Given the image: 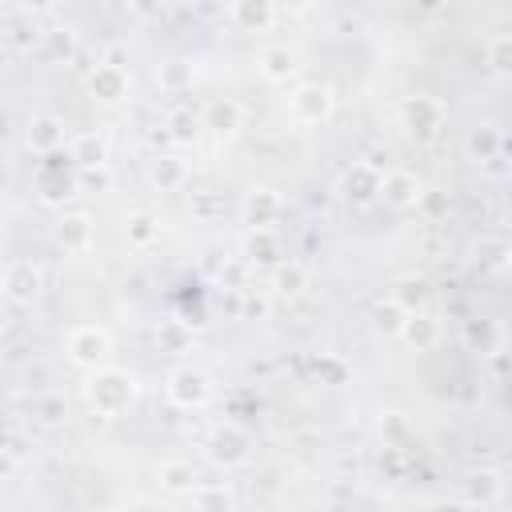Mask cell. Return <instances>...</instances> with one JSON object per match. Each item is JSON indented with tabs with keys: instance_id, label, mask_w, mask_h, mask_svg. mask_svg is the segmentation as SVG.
Listing matches in <instances>:
<instances>
[{
	"instance_id": "obj_1",
	"label": "cell",
	"mask_w": 512,
	"mask_h": 512,
	"mask_svg": "<svg viewBox=\"0 0 512 512\" xmlns=\"http://www.w3.org/2000/svg\"><path fill=\"white\" fill-rule=\"evenodd\" d=\"M140 396V380L128 372V368H116V364H104V368H92L84 376V400L92 412L100 416H120L136 404Z\"/></svg>"
},
{
	"instance_id": "obj_2",
	"label": "cell",
	"mask_w": 512,
	"mask_h": 512,
	"mask_svg": "<svg viewBox=\"0 0 512 512\" xmlns=\"http://www.w3.org/2000/svg\"><path fill=\"white\" fill-rule=\"evenodd\" d=\"M64 352H68V360H72L76 368L92 372V368H104V364H108V356H112V336H108V328H100V324H76V328H68V336H64Z\"/></svg>"
},
{
	"instance_id": "obj_3",
	"label": "cell",
	"mask_w": 512,
	"mask_h": 512,
	"mask_svg": "<svg viewBox=\"0 0 512 512\" xmlns=\"http://www.w3.org/2000/svg\"><path fill=\"white\" fill-rule=\"evenodd\" d=\"M164 396H168V404L192 412V408H204V404H208V396H212V380H208L204 368H196V364H180V368L168 372V380H164Z\"/></svg>"
},
{
	"instance_id": "obj_4",
	"label": "cell",
	"mask_w": 512,
	"mask_h": 512,
	"mask_svg": "<svg viewBox=\"0 0 512 512\" xmlns=\"http://www.w3.org/2000/svg\"><path fill=\"white\" fill-rule=\"evenodd\" d=\"M288 112H292L296 124H324L336 112V92L328 84H320V80L296 84L292 96H288Z\"/></svg>"
},
{
	"instance_id": "obj_5",
	"label": "cell",
	"mask_w": 512,
	"mask_h": 512,
	"mask_svg": "<svg viewBox=\"0 0 512 512\" xmlns=\"http://www.w3.org/2000/svg\"><path fill=\"white\" fill-rule=\"evenodd\" d=\"M204 452H208V460H212L216 468L228 472V468H240V464L252 456V440H248V432L236 428V424H216V428L208 432Z\"/></svg>"
},
{
	"instance_id": "obj_6",
	"label": "cell",
	"mask_w": 512,
	"mask_h": 512,
	"mask_svg": "<svg viewBox=\"0 0 512 512\" xmlns=\"http://www.w3.org/2000/svg\"><path fill=\"white\" fill-rule=\"evenodd\" d=\"M44 288V268L36 260H12L0 276V296L12 304H32Z\"/></svg>"
},
{
	"instance_id": "obj_7",
	"label": "cell",
	"mask_w": 512,
	"mask_h": 512,
	"mask_svg": "<svg viewBox=\"0 0 512 512\" xmlns=\"http://www.w3.org/2000/svg\"><path fill=\"white\" fill-rule=\"evenodd\" d=\"M76 188H80V172H76L72 160L60 164L56 156H48V160L40 164V172H36V192H40L44 204H60V200H68Z\"/></svg>"
},
{
	"instance_id": "obj_8",
	"label": "cell",
	"mask_w": 512,
	"mask_h": 512,
	"mask_svg": "<svg viewBox=\"0 0 512 512\" xmlns=\"http://www.w3.org/2000/svg\"><path fill=\"white\" fill-rule=\"evenodd\" d=\"M84 88H88V96L96 100V104H124L128 100V92H132V80H128V72H124V64H96L88 76H84Z\"/></svg>"
},
{
	"instance_id": "obj_9",
	"label": "cell",
	"mask_w": 512,
	"mask_h": 512,
	"mask_svg": "<svg viewBox=\"0 0 512 512\" xmlns=\"http://www.w3.org/2000/svg\"><path fill=\"white\" fill-rule=\"evenodd\" d=\"M280 212H284V200H280V192L268 188V184H252V188L244 192V200H240V220L248 224V232L272 228V224L280 220Z\"/></svg>"
},
{
	"instance_id": "obj_10",
	"label": "cell",
	"mask_w": 512,
	"mask_h": 512,
	"mask_svg": "<svg viewBox=\"0 0 512 512\" xmlns=\"http://www.w3.org/2000/svg\"><path fill=\"white\" fill-rule=\"evenodd\" d=\"M444 116H448L444 104H440L436 96H424V92H420V96H408V100L400 104V124H404L412 136H420V140L432 136V132L444 124Z\"/></svg>"
},
{
	"instance_id": "obj_11",
	"label": "cell",
	"mask_w": 512,
	"mask_h": 512,
	"mask_svg": "<svg viewBox=\"0 0 512 512\" xmlns=\"http://www.w3.org/2000/svg\"><path fill=\"white\" fill-rule=\"evenodd\" d=\"M380 168L376 164H368V160H356L348 172H344V180H340V192H344V200L348 204H372L376 196H380Z\"/></svg>"
},
{
	"instance_id": "obj_12",
	"label": "cell",
	"mask_w": 512,
	"mask_h": 512,
	"mask_svg": "<svg viewBox=\"0 0 512 512\" xmlns=\"http://www.w3.org/2000/svg\"><path fill=\"white\" fill-rule=\"evenodd\" d=\"M92 236H96V220H92V212H84V208L64 212V216L56 220V244H60L64 252H88V248H92Z\"/></svg>"
},
{
	"instance_id": "obj_13",
	"label": "cell",
	"mask_w": 512,
	"mask_h": 512,
	"mask_svg": "<svg viewBox=\"0 0 512 512\" xmlns=\"http://www.w3.org/2000/svg\"><path fill=\"white\" fill-rule=\"evenodd\" d=\"M240 124H244V108H240L232 96H216V100H208L204 112H200V128H208V132H216V136H236Z\"/></svg>"
},
{
	"instance_id": "obj_14",
	"label": "cell",
	"mask_w": 512,
	"mask_h": 512,
	"mask_svg": "<svg viewBox=\"0 0 512 512\" xmlns=\"http://www.w3.org/2000/svg\"><path fill=\"white\" fill-rule=\"evenodd\" d=\"M224 16H228L240 32H264V28H272V20H276V4H272V0H236V4L224 8Z\"/></svg>"
},
{
	"instance_id": "obj_15",
	"label": "cell",
	"mask_w": 512,
	"mask_h": 512,
	"mask_svg": "<svg viewBox=\"0 0 512 512\" xmlns=\"http://www.w3.org/2000/svg\"><path fill=\"white\" fill-rule=\"evenodd\" d=\"M420 192H424L420 180H416L412 172H404V168H392V172L380 176V196H384L392 208H416Z\"/></svg>"
},
{
	"instance_id": "obj_16",
	"label": "cell",
	"mask_w": 512,
	"mask_h": 512,
	"mask_svg": "<svg viewBox=\"0 0 512 512\" xmlns=\"http://www.w3.org/2000/svg\"><path fill=\"white\" fill-rule=\"evenodd\" d=\"M500 148H504V136H500V128L496 124H472L468 128V136H464V152H468V160H476V164H488V160H500Z\"/></svg>"
},
{
	"instance_id": "obj_17",
	"label": "cell",
	"mask_w": 512,
	"mask_h": 512,
	"mask_svg": "<svg viewBox=\"0 0 512 512\" xmlns=\"http://www.w3.org/2000/svg\"><path fill=\"white\" fill-rule=\"evenodd\" d=\"M24 140H28L32 152H40V156H56V148L64 144V124H60L56 116H48V112H44V116H32Z\"/></svg>"
},
{
	"instance_id": "obj_18",
	"label": "cell",
	"mask_w": 512,
	"mask_h": 512,
	"mask_svg": "<svg viewBox=\"0 0 512 512\" xmlns=\"http://www.w3.org/2000/svg\"><path fill=\"white\" fill-rule=\"evenodd\" d=\"M396 336H400L408 348H416V352H428V348H436V344H440V324H436L428 312H408Z\"/></svg>"
},
{
	"instance_id": "obj_19",
	"label": "cell",
	"mask_w": 512,
	"mask_h": 512,
	"mask_svg": "<svg viewBox=\"0 0 512 512\" xmlns=\"http://www.w3.org/2000/svg\"><path fill=\"white\" fill-rule=\"evenodd\" d=\"M156 480H160V488L172 492V496H192V488L200 484V472H196L192 460H164V464L156 468Z\"/></svg>"
},
{
	"instance_id": "obj_20",
	"label": "cell",
	"mask_w": 512,
	"mask_h": 512,
	"mask_svg": "<svg viewBox=\"0 0 512 512\" xmlns=\"http://www.w3.org/2000/svg\"><path fill=\"white\" fill-rule=\"evenodd\" d=\"M148 184L156 192H180L188 184V164L180 156H156L148 164Z\"/></svg>"
},
{
	"instance_id": "obj_21",
	"label": "cell",
	"mask_w": 512,
	"mask_h": 512,
	"mask_svg": "<svg viewBox=\"0 0 512 512\" xmlns=\"http://www.w3.org/2000/svg\"><path fill=\"white\" fill-rule=\"evenodd\" d=\"M244 264H280V236L272 228H256V232H244Z\"/></svg>"
},
{
	"instance_id": "obj_22",
	"label": "cell",
	"mask_w": 512,
	"mask_h": 512,
	"mask_svg": "<svg viewBox=\"0 0 512 512\" xmlns=\"http://www.w3.org/2000/svg\"><path fill=\"white\" fill-rule=\"evenodd\" d=\"M68 160L76 164V172L108 164V144H104V136H96V132H80V136H72V144H68Z\"/></svg>"
},
{
	"instance_id": "obj_23",
	"label": "cell",
	"mask_w": 512,
	"mask_h": 512,
	"mask_svg": "<svg viewBox=\"0 0 512 512\" xmlns=\"http://www.w3.org/2000/svg\"><path fill=\"white\" fill-rule=\"evenodd\" d=\"M296 52L288 48V44H272V48H264L260 52V72L272 80V84H288L292 76H296Z\"/></svg>"
},
{
	"instance_id": "obj_24",
	"label": "cell",
	"mask_w": 512,
	"mask_h": 512,
	"mask_svg": "<svg viewBox=\"0 0 512 512\" xmlns=\"http://www.w3.org/2000/svg\"><path fill=\"white\" fill-rule=\"evenodd\" d=\"M156 236H160V216L156 212H128L124 216V240L132 244V248H148V244H156Z\"/></svg>"
},
{
	"instance_id": "obj_25",
	"label": "cell",
	"mask_w": 512,
	"mask_h": 512,
	"mask_svg": "<svg viewBox=\"0 0 512 512\" xmlns=\"http://www.w3.org/2000/svg\"><path fill=\"white\" fill-rule=\"evenodd\" d=\"M164 128H168V140L180 144V148L196 144V136L204 132V128H200V112H192V108H176V112H168Z\"/></svg>"
},
{
	"instance_id": "obj_26",
	"label": "cell",
	"mask_w": 512,
	"mask_h": 512,
	"mask_svg": "<svg viewBox=\"0 0 512 512\" xmlns=\"http://www.w3.org/2000/svg\"><path fill=\"white\" fill-rule=\"evenodd\" d=\"M192 508L196 512H236V496L224 484H196L192 488Z\"/></svg>"
},
{
	"instance_id": "obj_27",
	"label": "cell",
	"mask_w": 512,
	"mask_h": 512,
	"mask_svg": "<svg viewBox=\"0 0 512 512\" xmlns=\"http://www.w3.org/2000/svg\"><path fill=\"white\" fill-rule=\"evenodd\" d=\"M500 492H504V480H500V472H492V468H480V472H472L468 476V504H492V500H500Z\"/></svg>"
},
{
	"instance_id": "obj_28",
	"label": "cell",
	"mask_w": 512,
	"mask_h": 512,
	"mask_svg": "<svg viewBox=\"0 0 512 512\" xmlns=\"http://www.w3.org/2000/svg\"><path fill=\"white\" fill-rule=\"evenodd\" d=\"M192 60H164L160 68H156V84L164 88V92H184V88H192Z\"/></svg>"
},
{
	"instance_id": "obj_29",
	"label": "cell",
	"mask_w": 512,
	"mask_h": 512,
	"mask_svg": "<svg viewBox=\"0 0 512 512\" xmlns=\"http://www.w3.org/2000/svg\"><path fill=\"white\" fill-rule=\"evenodd\" d=\"M404 316H408V308H400L392 296H384V300L372 304V328L384 332V336H396L400 324H404Z\"/></svg>"
},
{
	"instance_id": "obj_30",
	"label": "cell",
	"mask_w": 512,
	"mask_h": 512,
	"mask_svg": "<svg viewBox=\"0 0 512 512\" xmlns=\"http://www.w3.org/2000/svg\"><path fill=\"white\" fill-rule=\"evenodd\" d=\"M40 40H44V48H48L52 60H68V56L76 52V32H72L68 24H56V28L40 32Z\"/></svg>"
},
{
	"instance_id": "obj_31",
	"label": "cell",
	"mask_w": 512,
	"mask_h": 512,
	"mask_svg": "<svg viewBox=\"0 0 512 512\" xmlns=\"http://www.w3.org/2000/svg\"><path fill=\"white\" fill-rule=\"evenodd\" d=\"M484 48H488V68H492L496 76H508V72H512V36H508V32H496Z\"/></svg>"
},
{
	"instance_id": "obj_32",
	"label": "cell",
	"mask_w": 512,
	"mask_h": 512,
	"mask_svg": "<svg viewBox=\"0 0 512 512\" xmlns=\"http://www.w3.org/2000/svg\"><path fill=\"white\" fill-rule=\"evenodd\" d=\"M304 284H308V272H304L300 264H280V268H276V292H280V296H300Z\"/></svg>"
},
{
	"instance_id": "obj_33",
	"label": "cell",
	"mask_w": 512,
	"mask_h": 512,
	"mask_svg": "<svg viewBox=\"0 0 512 512\" xmlns=\"http://www.w3.org/2000/svg\"><path fill=\"white\" fill-rule=\"evenodd\" d=\"M476 256H480V264H484L488 272H504V268H508V244H504L500 236H496V240H480Z\"/></svg>"
},
{
	"instance_id": "obj_34",
	"label": "cell",
	"mask_w": 512,
	"mask_h": 512,
	"mask_svg": "<svg viewBox=\"0 0 512 512\" xmlns=\"http://www.w3.org/2000/svg\"><path fill=\"white\" fill-rule=\"evenodd\" d=\"M464 336H468V344H472V348H480V352H492V348L500 344V332H496L488 320H480V324H476V320H468Z\"/></svg>"
},
{
	"instance_id": "obj_35",
	"label": "cell",
	"mask_w": 512,
	"mask_h": 512,
	"mask_svg": "<svg viewBox=\"0 0 512 512\" xmlns=\"http://www.w3.org/2000/svg\"><path fill=\"white\" fill-rule=\"evenodd\" d=\"M240 292H244V296H240V316H244V320H264L268 308H272L268 296L256 292V288H240Z\"/></svg>"
},
{
	"instance_id": "obj_36",
	"label": "cell",
	"mask_w": 512,
	"mask_h": 512,
	"mask_svg": "<svg viewBox=\"0 0 512 512\" xmlns=\"http://www.w3.org/2000/svg\"><path fill=\"white\" fill-rule=\"evenodd\" d=\"M36 416H40V424H60L64 420V396H40Z\"/></svg>"
},
{
	"instance_id": "obj_37",
	"label": "cell",
	"mask_w": 512,
	"mask_h": 512,
	"mask_svg": "<svg viewBox=\"0 0 512 512\" xmlns=\"http://www.w3.org/2000/svg\"><path fill=\"white\" fill-rule=\"evenodd\" d=\"M108 184H112L108 164H100V168H84V172H80V188H108Z\"/></svg>"
},
{
	"instance_id": "obj_38",
	"label": "cell",
	"mask_w": 512,
	"mask_h": 512,
	"mask_svg": "<svg viewBox=\"0 0 512 512\" xmlns=\"http://www.w3.org/2000/svg\"><path fill=\"white\" fill-rule=\"evenodd\" d=\"M416 208H424L428 216H440V212L448 208V200H444L440 192H420V200H416Z\"/></svg>"
},
{
	"instance_id": "obj_39",
	"label": "cell",
	"mask_w": 512,
	"mask_h": 512,
	"mask_svg": "<svg viewBox=\"0 0 512 512\" xmlns=\"http://www.w3.org/2000/svg\"><path fill=\"white\" fill-rule=\"evenodd\" d=\"M380 468H388V472H400V468H404V456H400V448H384V456H380Z\"/></svg>"
},
{
	"instance_id": "obj_40",
	"label": "cell",
	"mask_w": 512,
	"mask_h": 512,
	"mask_svg": "<svg viewBox=\"0 0 512 512\" xmlns=\"http://www.w3.org/2000/svg\"><path fill=\"white\" fill-rule=\"evenodd\" d=\"M424 512H468V504H464V500H436V504H428Z\"/></svg>"
},
{
	"instance_id": "obj_41",
	"label": "cell",
	"mask_w": 512,
	"mask_h": 512,
	"mask_svg": "<svg viewBox=\"0 0 512 512\" xmlns=\"http://www.w3.org/2000/svg\"><path fill=\"white\" fill-rule=\"evenodd\" d=\"M160 340H168V344H176V348H180V344H184L188 336H184V332H180L176 324H164V328H160Z\"/></svg>"
},
{
	"instance_id": "obj_42",
	"label": "cell",
	"mask_w": 512,
	"mask_h": 512,
	"mask_svg": "<svg viewBox=\"0 0 512 512\" xmlns=\"http://www.w3.org/2000/svg\"><path fill=\"white\" fill-rule=\"evenodd\" d=\"M8 472H12V460H8V456H0V476H8Z\"/></svg>"
},
{
	"instance_id": "obj_43",
	"label": "cell",
	"mask_w": 512,
	"mask_h": 512,
	"mask_svg": "<svg viewBox=\"0 0 512 512\" xmlns=\"http://www.w3.org/2000/svg\"><path fill=\"white\" fill-rule=\"evenodd\" d=\"M0 248H4V216H0Z\"/></svg>"
}]
</instances>
